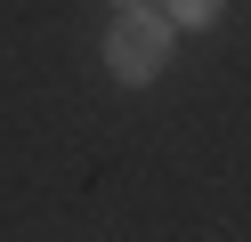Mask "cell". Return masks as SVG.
Masks as SVG:
<instances>
[{"label": "cell", "instance_id": "1", "mask_svg": "<svg viewBox=\"0 0 251 242\" xmlns=\"http://www.w3.org/2000/svg\"><path fill=\"white\" fill-rule=\"evenodd\" d=\"M105 65H114V81H162V65H170V16H154V8H122L114 16V32H105Z\"/></svg>", "mask_w": 251, "mask_h": 242}, {"label": "cell", "instance_id": "2", "mask_svg": "<svg viewBox=\"0 0 251 242\" xmlns=\"http://www.w3.org/2000/svg\"><path fill=\"white\" fill-rule=\"evenodd\" d=\"M219 8H227V0H170V24H219Z\"/></svg>", "mask_w": 251, "mask_h": 242}, {"label": "cell", "instance_id": "3", "mask_svg": "<svg viewBox=\"0 0 251 242\" xmlns=\"http://www.w3.org/2000/svg\"><path fill=\"white\" fill-rule=\"evenodd\" d=\"M114 8H146V0H114Z\"/></svg>", "mask_w": 251, "mask_h": 242}]
</instances>
